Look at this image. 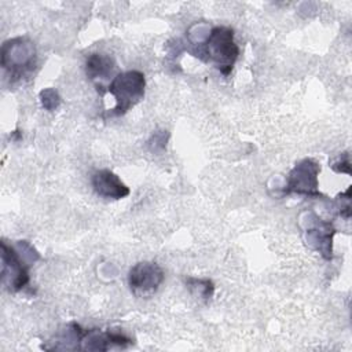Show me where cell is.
I'll return each instance as SVG.
<instances>
[{"label": "cell", "instance_id": "obj_12", "mask_svg": "<svg viewBox=\"0 0 352 352\" xmlns=\"http://www.w3.org/2000/svg\"><path fill=\"white\" fill-rule=\"evenodd\" d=\"M38 98L43 109L47 111H54L60 104V96L55 88H44L40 91Z\"/></svg>", "mask_w": 352, "mask_h": 352}, {"label": "cell", "instance_id": "obj_9", "mask_svg": "<svg viewBox=\"0 0 352 352\" xmlns=\"http://www.w3.org/2000/svg\"><path fill=\"white\" fill-rule=\"evenodd\" d=\"M94 191L107 199H122L129 195V187L111 170L99 169L92 175Z\"/></svg>", "mask_w": 352, "mask_h": 352}, {"label": "cell", "instance_id": "obj_6", "mask_svg": "<svg viewBox=\"0 0 352 352\" xmlns=\"http://www.w3.org/2000/svg\"><path fill=\"white\" fill-rule=\"evenodd\" d=\"M165 274L155 261H139L128 272V286L136 297H148L162 285Z\"/></svg>", "mask_w": 352, "mask_h": 352}, {"label": "cell", "instance_id": "obj_3", "mask_svg": "<svg viewBox=\"0 0 352 352\" xmlns=\"http://www.w3.org/2000/svg\"><path fill=\"white\" fill-rule=\"evenodd\" d=\"M0 63L11 84L28 78L37 65V50L26 36H18L3 43Z\"/></svg>", "mask_w": 352, "mask_h": 352}, {"label": "cell", "instance_id": "obj_11", "mask_svg": "<svg viewBox=\"0 0 352 352\" xmlns=\"http://www.w3.org/2000/svg\"><path fill=\"white\" fill-rule=\"evenodd\" d=\"M186 286L192 296L202 301H209L214 293V283L209 278H186Z\"/></svg>", "mask_w": 352, "mask_h": 352}, {"label": "cell", "instance_id": "obj_2", "mask_svg": "<svg viewBox=\"0 0 352 352\" xmlns=\"http://www.w3.org/2000/svg\"><path fill=\"white\" fill-rule=\"evenodd\" d=\"M238 55L239 47L234 40V30L228 26H214L208 32L205 40L198 43V52L194 56L212 62L227 77L232 72Z\"/></svg>", "mask_w": 352, "mask_h": 352}, {"label": "cell", "instance_id": "obj_1", "mask_svg": "<svg viewBox=\"0 0 352 352\" xmlns=\"http://www.w3.org/2000/svg\"><path fill=\"white\" fill-rule=\"evenodd\" d=\"M40 260V254L28 241L8 245L1 241V285L10 293H18L29 285V268Z\"/></svg>", "mask_w": 352, "mask_h": 352}, {"label": "cell", "instance_id": "obj_4", "mask_svg": "<svg viewBox=\"0 0 352 352\" xmlns=\"http://www.w3.org/2000/svg\"><path fill=\"white\" fill-rule=\"evenodd\" d=\"M146 78L139 70H126L117 73L110 81L107 91L113 95L116 106L111 109V116H122L136 106L144 96Z\"/></svg>", "mask_w": 352, "mask_h": 352}, {"label": "cell", "instance_id": "obj_8", "mask_svg": "<svg viewBox=\"0 0 352 352\" xmlns=\"http://www.w3.org/2000/svg\"><path fill=\"white\" fill-rule=\"evenodd\" d=\"M116 73V62L107 54L94 52L87 56L85 60V74L95 84L98 92L103 94L104 82L110 78L113 80Z\"/></svg>", "mask_w": 352, "mask_h": 352}, {"label": "cell", "instance_id": "obj_13", "mask_svg": "<svg viewBox=\"0 0 352 352\" xmlns=\"http://www.w3.org/2000/svg\"><path fill=\"white\" fill-rule=\"evenodd\" d=\"M169 139V132L168 131H155L148 142L147 146L151 153H162L166 148V143Z\"/></svg>", "mask_w": 352, "mask_h": 352}, {"label": "cell", "instance_id": "obj_7", "mask_svg": "<svg viewBox=\"0 0 352 352\" xmlns=\"http://www.w3.org/2000/svg\"><path fill=\"white\" fill-rule=\"evenodd\" d=\"M131 344H133V341L122 331L84 329L80 340V349L107 351L111 348H126Z\"/></svg>", "mask_w": 352, "mask_h": 352}, {"label": "cell", "instance_id": "obj_10", "mask_svg": "<svg viewBox=\"0 0 352 352\" xmlns=\"http://www.w3.org/2000/svg\"><path fill=\"white\" fill-rule=\"evenodd\" d=\"M316 223L305 230L307 243L319 252L324 260L333 258V236L336 234V228L330 221H324L322 219L315 217Z\"/></svg>", "mask_w": 352, "mask_h": 352}, {"label": "cell", "instance_id": "obj_14", "mask_svg": "<svg viewBox=\"0 0 352 352\" xmlns=\"http://www.w3.org/2000/svg\"><path fill=\"white\" fill-rule=\"evenodd\" d=\"M331 169L337 173H351V162H349V154L345 151L342 154H340L334 161H331L330 164Z\"/></svg>", "mask_w": 352, "mask_h": 352}, {"label": "cell", "instance_id": "obj_5", "mask_svg": "<svg viewBox=\"0 0 352 352\" xmlns=\"http://www.w3.org/2000/svg\"><path fill=\"white\" fill-rule=\"evenodd\" d=\"M319 173L320 165L314 158H304L298 161L287 175L283 194H297L309 198L323 197L319 191Z\"/></svg>", "mask_w": 352, "mask_h": 352}]
</instances>
